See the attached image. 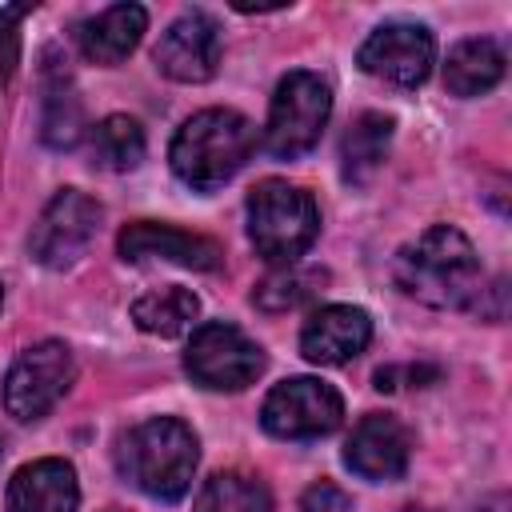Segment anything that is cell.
Instances as JSON below:
<instances>
[{
    "label": "cell",
    "mask_w": 512,
    "mask_h": 512,
    "mask_svg": "<svg viewBox=\"0 0 512 512\" xmlns=\"http://www.w3.org/2000/svg\"><path fill=\"white\" fill-rule=\"evenodd\" d=\"M252 148H256V128L248 116L232 108H204L180 124V132L172 136L168 160L188 188L212 192L248 164Z\"/></svg>",
    "instance_id": "obj_3"
},
{
    "label": "cell",
    "mask_w": 512,
    "mask_h": 512,
    "mask_svg": "<svg viewBox=\"0 0 512 512\" xmlns=\"http://www.w3.org/2000/svg\"><path fill=\"white\" fill-rule=\"evenodd\" d=\"M32 12V4H12L0 8V72L12 76L20 60V20Z\"/></svg>",
    "instance_id": "obj_24"
},
{
    "label": "cell",
    "mask_w": 512,
    "mask_h": 512,
    "mask_svg": "<svg viewBox=\"0 0 512 512\" xmlns=\"http://www.w3.org/2000/svg\"><path fill=\"white\" fill-rule=\"evenodd\" d=\"M248 236L272 264H296L320 236V208L312 192L288 180H260L248 192Z\"/></svg>",
    "instance_id": "obj_4"
},
{
    "label": "cell",
    "mask_w": 512,
    "mask_h": 512,
    "mask_svg": "<svg viewBox=\"0 0 512 512\" xmlns=\"http://www.w3.org/2000/svg\"><path fill=\"white\" fill-rule=\"evenodd\" d=\"M116 252L124 260H172L180 268H196V272H216L224 260V248L212 236H196L172 224H156V220H136L116 236Z\"/></svg>",
    "instance_id": "obj_13"
},
{
    "label": "cell",
    "mask_w": 512,
    "mask_h": 512,
    "mask_svg": "<svg viewBox=\"0 0 512 512\" xmlns=\"http://www.w3.org/2000/svg\"><path fill=\"white\" fill-rule=\"evenodd\" d=\"M408 460H412V436L388 412H368L344 444V464L372 484L400 480L408 472Z\"/></svg>",
    "instance_id": "obj_12"
},
{
    "label": "cell",
    "mask_w": 512,
    "mask_h": 512,
    "mask_svg": "<svg viewBox=\"0 0 512 512\" xmlns=\"http://www.w3.org/2000/svg\"><path fill=\"white\" fill-rule=\"evenodd\" d=\"M144 28H148V12L140 4H112L92 20H84L76 28V40L92 64H120L140 44Z\"/></svg>",
    "instance_id": "obj_16"
},
{
    "label": "cell",
    "mask_w": 512,
    "mask_h": 512,
    "mask_svg": "<svg viewBox=\"0 0 512 512\" xmlns=\"http://www.w3.org/2000/svg\"><path fill=\"white\" fill-rule=\"evenodd\" d=\"M372 340V320L352 304H324L300 328V352L312 364H348Z\"/></svg>",
    "instance_id": "obj_14"
},
{
    "label": "cell",
    "mask_w": 512,
    "mask_h": 512,
    "mask_svg": "<svg viewBox=\"0 0 512 512\" xmlns=\"http://www.w3.org/2000/svg\"><path fill=\"white\" fill-rule=\"evenodd\" d=\"M196 316H200V300H196V292H188V288H180V284L152 288V292H144V296L132 304L136 328L148 332V336H164V340L188 332V328L196 324Z\"/></svg>",
    "instance_id": "obj_19"
},
{
    "label": "cell",
    "mask_w": 512,
    "mask_h": 512,
    "mask_svg": "<svg viewBox=\"0 0 512 512\" xmlns=\"http://www.w3.org/2000/svg\"><path fill=\"white\" fill-rule=\"evenodd\" d=\"M324 280H328L324 268H300V264H288L284 272H272L268 280L256 284L252 304L264 308V312H288V308H300L304 300H312V296L320 292Z\"/></svg>",
    "instance_id": "obj_23"
},
{
    "label": "cell",
    "mask_w": 512,
    "mask_h": 512,
    "mask_svg": "<svg viewBox=\"0 0 512 512\" xmlns=\"http://www.w3.org/2000/svg\"><path fill=\"white\" fill-rule=\"evenodd\" d=\"M356 64L396 88H416L428 80L432 64H436V40L424 24L412 20H388L380 28L368 32V40L356 52Z\"/></svg>",
    "instance_id": "obj_10"
},
{
    "label": "cell",
    "mask_w": 512,
    "mask_h": 512,
    "mask_svg": "<svg viewBox=\"0 0 512 512\" xmlns=\"http://www.w3.org/2000/svg\"><path fill=\"white\" fill-rule=\"evenodd\" d=\"M100 216L104 212H100V204L92 196H84L80 188H60L44 204L40 220L32 224V236H28L32 260L44 264V268L76 264L88 252V244H92V236L100 228Z\"/></svg>",
    "instance_id": "obj_9"
},
{
    "label": "cell",
    "mask_w": 512,
    "mask_h": 512,
    "mask_svg": "<svg viewBox=\"0 0 512 512\" xmlns=\"http://www.w3.org/2000/svg\"><path fill=\"white\" fill-rule=\"evenodd\" d=\"M388 144H392V116H384V112H360L348 124L344 140H340L344 180L348 184H368L376 176V168L384 164Z\"/></svg>",
    "instance_id": "obj_18"
},
{
    "label": "cell",
    "mask_w": 512,
    "mask_h": 512,
    "mask_svg": "<svg viewBox=\"0 0 512 512\" xmlns=\"http://www.w3.org/2000/svg\"><path fill=\"white\" fill-rule=\"evenodd\" d=\"M0 300H4V292H0Z\"/></svg>",
    "instance_id": "obj_28"
},
{
    "label": "cell",
    "mask_w": 512,
    "mask_h": 512,
    "mask_svg": "<svg viewBox=\"0 0 512 512\" xmlns=\"http://www.w3.org/2000/svg\"><path fill=\"white\" fill-rule=\"evenodd\" d=\"M40 136L48 148H72L84 136V104L72 92V84L64 76L48 80L44 88V120H40Z\"/></svg>",
    "instance_id": "obj_22"
},
{
    "label": "cell",
    "mask_w": 512,
    "mask_h": 512,
    "mask_svg": "<svg viewBox=\"0 0 512 512\" xmlns=\"http://www.w3.org/2000/svg\"><path fill=\"white\" fill-rule=\"evenodd\" d=\"M192 512H272V492L248 472H212L196 492Z\"/></svg>",
    "instance_id": "obj_20"
},
{
    "label": "cell",
    "mask_w": 512,
    "mask_h": 512,
    "mask_svg": "<svg viewBox=\"0 0 512 512\" xmlns=\"http://www.w3.org/2000/svg\"><path fill=\"white\" fill-rule=\"evenodd\" d=\"M216 64H220V28L208 12L192 8L164 28L156 44V68L168 80L204 84L216 76Z\"/></svg>",
    "instance_id": "obj_11"
},
{
    "label": "cell",
    "mask_w": 512,
    "mask_h": 512,
    "mask_svg": "<svg viewBox=\"0 0 512 512\" xmlns=\"http://www.w3.org/2000/svg\"><path fill=\"white\" fill-rule=\"evenodd\" d=\"M108 512H120V508H108Z\"/></svg>",
    "instance_id": "obj_26"
},
{
    "label": "cell",
    "mask_w": 512,
    "mask_h": 512,
    "mask_svg": "<svg viewBox=\"0 0 512 512\" xmlns=\"http://www.w3.org/2000/svg\"><path fill=\"white\" fill-rule=\"evenodd\" d=\"M332 112V92L316 72H288L268 104L264 148L276 160H296L316 148Z\"/></svg>",
    "instance_id": "obj_5"
},
{
    "label": "cell",
    "mask_w": 512,
    "mask_h": 512,
    "mask_svg": "<svg viewBox=\"0 0 512 512\" xmlns=\"http://www.w3.org/2000/svg\"><path fill=\"white\" fill-rule=\"evenodd\" d=\"M300 512H352V500H348V496H344L336 484L320 480V484H312V488L304 492Z\"/></svg>",
    "instance_id": "obj_25"
},
{
    "label": "cell",
    "mask_w": 512,
    "mask_h": 512,
    "mask_svg": "<svg viewBox=\"0 0 512 512\" xmlns=\"http://www.w3.org/2000/svg\"><path fill=\"white\" fill-rule=\"evenodd\" d=\"M264 364H268L264 348L252 336H244L236 324H224V320L200 324L184 352V372L192 376V384L212 388V392H240V388L256 384Z\"/></svg>",
    "instance_id": "obj_6"
},
{
    "label": "cell",
    "mask_w": 512,
    "mask_h": 512,
    "mask_svg": "<svg viewBox=\"0 0 512 512\" xmlns=\"http://www.w3.org/2000/svg\"><path fill=\"white\" fill-rule=\"evenodd\" d=\"M340 420H344L340 392L316 376L280 380L260 404V424L276 440H320L336 432Z\"/></svg>",
    "instance_id": "obj_7"
},
{
    "label": "cell",
    "mask_w": 512,
    "mask_h": 512,
    "mask_svg": "<svg viewBox=\"0 0 512 512\" xmlns=\"http://www.w3.org/2000/svg\"><path fill=\"white\" fill-rule=\"evenodd\" d=\"M392 276L404 296L428 308H468L480 296L484 268L472 240L460 228L432 224L396 252Z\"/></svg>",
    "instance_id": "obj_1"
},
{
    "label": "cell",
    "mask_w": 512,
    "mask_h": 512,
    "mask_svg": "<svg viewBox=\"0 0 512 512\" xmlns=\"http://www.w3.org/2000/svg\"><path fill=\"white\" fill-rule=\"evenodd\" d=\"M200 448L196 432L176 416H152L136 428H128L116 444V468L120 476L140 488L152 500H180L192 488Z\"/></svg>",
    "instance_id": "obj_2"
},
{
    "label": "cell",
    "mask_w": 512,
    "mask_h": 512,
    "mask_svg": "<svg viewBox=\"0 0 512 512\" xmlns=\"http://www.w3.org/2000/svg\"><path fill=\"white\" fill-rule=\"evenodd\" d=\"M504 48L488 36H472V40H460L452 52H448V64H444V84L448 92L456 96H480L488 88L500 84L504 76Z\"/></svg>",
    "instance_id": "obj_17"
},
{
    "label": "cell",
    "mask_w": 512,
    "mask_h": 512,
    "mask_svg": "<svg viewBox=\"0 0 512 512\" xmlns=\"http://www.w3.org/2000/svg\"><path fill=\"white\" fill-rule=\"evenodd\" d=\"M80 508V484L76 468L68 460L44 456L8 480V512H76Z\"/></svg>",
    "instance_id": "obj_15"
},
{
    "label": "cell",
    "mask_w": 512,
    "mask_h": 512,
    "mask_svg": "<svg viewBox=\"0 0 512 512\" xmlns=\"http://www.w3.org/2000/svg\"><path fill=\"white\" fill-rule=\"evenodd\" d=\"M76 364L68 344L60 340H40L16 356V364L4 376V408L16 420H40L56 408V400L72 388Z\"/></svg>",
    "instance_id": "obj_8"
},
{
    "label": "cell",
    "mask_w": 512,
    "mask_h": 512,
    "mask_svg": "<svg viewBox=\"0 0 512 512\" xmlns=\"http://www.w3.org/2000/svg\"><path fill=\"white\" fill-rule=\"evenodd\" d=\"M0 456H4V448H0Z\"/></svg>",
    "instance_id": "obj_27"
},
{
    "label": "cell",
    "mask_w": 512,
    "mask_h": 512,
    "mask_svg": "<svg viewBox=\"0 0 512 512\" xmlns=\"http://www.w3.org/2000/svg\"><path fill=\"white\" fill-rule=\"evenodd\" d=\"M144 128L132 120V116H104L96 128H92V160L96 168L104 172H132L140 160H144Z\"/></svg>",
    "instance_id": "obj_21"
}]
</instances>
